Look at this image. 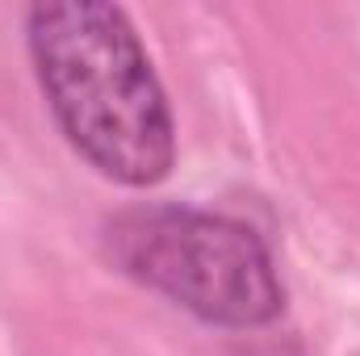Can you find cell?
<instances>
[{
	"mask_svg": "<svg viewBox=\"0 0 360 356\" xmlns=\"http://www.w3.org/2000/svg\"><path fill=\"white\" fill-rule=\"evenodd\" d=\"M25 46L80 160L126 189H151L172 172L176 122L139 30L117 4H34L25 13Z\"/></svg>",
	"mask_w": 360,
	"mask_h": 356,
	"instance_id": "cell-1",
	"label": "cell"
},
{
	"mask_svg": "<svg viewBox=\"0 0 360 356\" xmlns=\"http://www.w3.org/2000/svg\"><path fill=\"white\" fill-rule=\"evenodd\" d=\"M105 252L130 281L214 327L252 331L285 310V285L269 243L226 214L139 205L105 227Z\"/></svg>",
	"mask_w": 360,
	"mask_h": 356,
	"instance_id": "cell-2",
	"label": "cell"
}]
</instances>
